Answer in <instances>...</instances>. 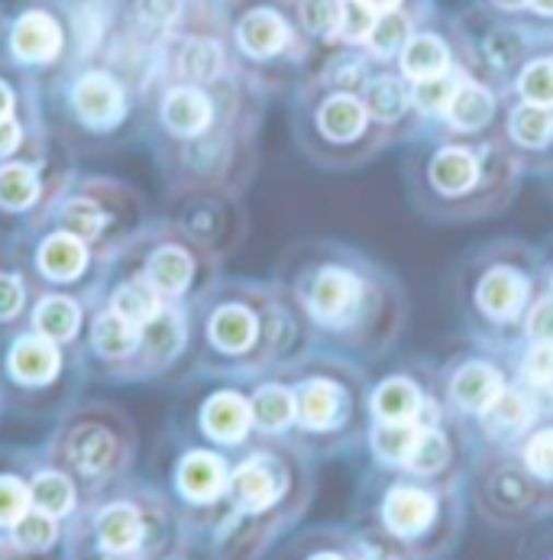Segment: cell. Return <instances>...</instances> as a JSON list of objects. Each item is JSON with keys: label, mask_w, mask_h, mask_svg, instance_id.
I'll return each mask as SVG.
<instances>
[{"label": "cell", "mask_w": 553, "mask_h": 560, "mask_svg": "<svg viewBox=\"0 0 553 560\" xmlns=\"http://www.w3.org/2000/svg\"><path fill=\"white\" fill-rule=\"evenodd\" d=\"M191 353V308L172 305L146 282L107 272L87 312L84 360L91 380L140 386L165 380Z\"/></svg>", "instance_id": "1"}, {"label": "cell", "mask_w": 553, "mask_h": 560, "mask_svg": "<svg viewBox=\"0 0 553 560\" xmlns=\"http://www.w3.org/2000/svg\"><path fill=\"white\" fill-rule=\"evenodd\" d=\"M153 59L110 43L43 88L49 133L75 156H107L143 140Z\"/></svg>", "instance_id": "2"}, {"label": "cell", "mask_w": 553, "mask_h": 560, "mask_svg": "<svg viewBox=\"0 0 553 560\" xmlns=\"http://www.w3.org/2000/svg\"><path fill=\"white\" fill-rule=\"evenodd\" d=\"M234 104L231 75L221 81H150L143 140L172 198L198 195L224 178L234 160Z\"/></svg>", "instance_id": "3"}, {"label": "cell", "mask_w": 553, "mask_h": 560, "mask_svg": "<svg viewBox=\"0 0 553 560\" xmlns=\"http://www.w3.org/2000/svg\"><path fill=\"white\" fill-rule=\"evenodd\" d=\"M185 525L156 480L140 474L87 499L69 525V560H165Z\"/></svg>", "instance_id": "4"}, {"label": "cell", "mask_w": 553, "mask_h": 560, "mask_svg": "<svg viewBox=\"0 0 553 560\" xmlns=\"http://www.w3.org/2000/svg\"><path fill=\"white\" fill-rule=\"evenodd\" d=\"M39 444L75 477L84 499L133 477L140 460V428L133 415L107 399H79L52 421Z\"/></svg>", "instance_id": "5"}, {"label": "cell", "mask_w": 553, "mask_h": 560, "mask_svg": "<svg viewBox=\"0 0 553 560\" xmlns=\"http://www.w3.org/2000/svg\"><path fill=\"white\" fill-rule=\"evenodd\" d=\"M87 380L84 347L59 343L30 324L0 340L3 408L23 421H56L81 399Z\"/></svg>", "instance_id": "6"}, {"label": "cell", "mask_w": 553, "mask_h": 560, "mask_svg": "<svg viewBox=\"0 0 553 560\" xmlns=\"http://www.w3.org/2000/svg\"><path fill=\"white\" fill-rule=\"evenodd\" d=\"M87 56L72 0H0V62L39 88Z\"/></svg>", "instance_id": "7"}, {"label": "cell", "mask_w": 553, "mask_h": 560, "mask_svg": "<svg viewBox=\"0 0 553 560\" xmlns=\"http://www.w3.org/2000/svg\"><path fill=\"white\" fill-rule=\"evenodd\" d=\"M46 221L66 228L101 259L114 262L127 241L150 221V205L133 182L79 168L46 211Z\"/></svg>", "instance_id": "8"}, {"label": "cell", "mask_w": 553, "mask_h": 560, "mask_svg": "<svg viewBox=\"0 0 553 560\" xmlns=\"http://www.w3.org/2000/svg\"><path fill=\"white\" fill-rule=\"evenodd\" d=\"M110 269L146 282L172 305L191 308L208 279V249L178 221L150 218L117 253Z\"/></svg>", "instance_id": "9"}, {"label": "cell", "mask_w": 553, "mask_h": 560, "mask_svg": "<svg viewBox=\"0 0 553 560\" xmlns=\"http://www.w3.org/2000/svg\"><path fill=\"white\" fill-rule=\"evenodd\" d=\"M231 470L224 451L201 444L188 434H175L172 447H165L162 457V492L172 499L185 535L188 538H211L224 509H227V489H231Z\"/></svg>", "instance_id": "10"}, {"label": "cell", "mask_w": 553, "mask_h": 560, "mask_svg": "<svg viewBox=\"0 0 553 560\" xmlns=\"http://www.w3.org/2000/svg\"><path fill=\"white\" fill-rule=\"evenodd\" d=\"M7 241L13 243L36 292H69L94 302L110 272L107 259H101L87 243L46 218Z\"/></svg>", "instance_id": "11"}, {"label": "cell", "mask_w": 553, "mask_h": 560, "mask_svg": "<svg viewBox=\"0 0 553 560\" xmlns=\"http://www.w3.org/2000/svg\"><path fill=\"white\" fill-rule=\"evenodd\" d=\"M75 172L79 160L56 137L16 160L0 162V237H13L43 221Z\"/></svg>", "instance_id": "12"}, {"label": "cell", "mask_w": 553, "mask_h": 560, "mask_svg": "<svg viewBox=\"0 0 553 560\" xmlns=\"http://www.w3.org/2000/svg\"><path fill=\"white\" fill-rule=\"evenodd\" d=\"M221 30L231 66L249 72L275 69L298 52V33H305L298 3L289 10L282 0H227L221 10Z\"/></svg>", "instance_id": "13"}, {"label": "cell", "mask_w": 553, "mask_h": 560, "mask_svg": "<svg viewBox=\"0 0 553 560\" xmlns=\"http://www.w3.org/2000/svg\"><path fill=\"white\" fill-rule=\"evenodd\" d=\"M262 340V320L252 302L243 295L211 299L198 320L191 318V347L198 343V360L204 366L243 363L256 353Z\"/></svg>", "instance_id": "14"}, {"label": "cell", "mask_w": 553, "mask_h": 560, "mask_svg": "<svg viewBox=\"0 0 553 560\" xmlns=\"http://www.w3.org/2000/svg\"><path fill=\"white\" fill-rule=\"evenodd\" d=\"M256 431L249 396L239 389H214L195 405L191 424L181 431L201 444H211L217 451H237Z\"/></svg>", "instance_id": "15"}, {"label": "cell", "mask_w": 553, "mask_h": 560, "mask_svg": "<svg viewBox=\"0 0 553 560\" xmlns=\"http://www.w3.org/2000/svg\"><path fill=\"white\" fill-rule=\"evenodd\" d=\"M26 480H30V499L36 512H46L66 525L75 522V515L81 512V505L87 502L81 486L69 470H62L46 451L43 444H26Z\"/></svg>", "instance_id": "16"}, {"label": "cell", "mask_w": 553, "mask_h": 560, "mask_svg": "<svg viewBox=\"0 0 553 560\" xmlns=\"http://www.w3.org/2000/svg\"><path fill=\"white\" fill-rule=\"evenodd\" d=\"M87 312L91 302L81 295L69 292H36L33 312H30V327H36L39 334L59 340V343H72L84 347V330H87Z\"/></svg>", "instance_id": "17"}, {"label": "cell", "mask_w": 553, "mask_h": 560, "mask_svg": "<svg viewBox=\"0 0 553 560\" xmlns=\"http://www.w3.org/2000/svg\"><path fill=\"white\" fill-rule=\"evenodd\" d=\"M36 285L30 282L13 243L0 237V340L16 334L33 312Z\"/></svg>", "instance_id": "18"}, {"label": "cell", "mask_w": 553, "mask_h": 560, "mask_svg": "<svg viewBox=\"0 0 553 560\" xmlns=\"http://www.w3.org/2000/svg\"><path fill=\"white\" fill-rule=\"evenodd\" d=\"M33 509L26 454L20 444H0V538H7Z\"/></svg>", "instance_id": "19"}, {"label": "cell", "mask_w": 553, "mask_h": 560, "mask_svg": "<svg viewBox=\"0 0 553 560\" xmlns=\"http://www.w3.org/2000/svg\"><path fill=\"white\" fill-rule=\"evenodd\" d=\"M0 127H49L43 88L0 62Z\"/></svg>", "instance_id": "20"}, {"label": "cell", "mask_w": 553, "mask_h": 560, "mask_svg": "<svg viewBox=\"0 0 553 560\" xmlns=\"http://www.w3.org/2000/svg\"><path fill=\"white\" fill-rule=\"evenodd\" d=\"M383 515L398 538H414L434 522V495L414 486H398L386 495Z\"/></svg>", "instance_id": "21"}, {"label": "cell", "mask_w": 553, "mask_h": 560, "mask_svg": "<svg viewBox=\"0 0 553 560\" xmlns=\"http://www.w3.org/2000/svg\"><path fill=\"white\" fill-rule=\"evenodd\" d=\"M398 62H401L404 79L417 84V81L437 79V75L450 72V49L434 33H411V39L404 43Z\"/></svg>", "instance_id": "22"}, {"label": "cell", "mask_w": 553, "mask_h": 560, "mask_svg": "<svg viewBox=\"0 0 553 560\" xmlns=\"http://www.w3.org/2000/svg\"><path fill=\"white\" fill-rule=\"evenodd\" d=\"M366 120H369V110L353 94H330L317 107V127H320V133L327 140H337V143H346V140L360 137L366 130Z\"/></svg>", "instance_id": "23"}, {"label": "cell", "mask_w": 553, "mask_h": 560, "mask_svg": "<svg viewBox=\"0 0 553 560\" xmlns=\"http://www.w3.org/2000/svg\"><path fill=\"white\" fill-rule=\"evenodd\" d=\"M528 299V282L515 269H492L479 282V308L492 318H515Z\"/></svg>", "instance_id": "24"}, {"label": "cell", "mask_w": 553, "mask_h": 560, "mask_svg": "<svg viewBox=\"0 0 553 560\" xmlns=\"http://www.w3.org/2000/svg\"><path fill=\"white\" fill-rule=\"evenodd\" d=\"M298 405V424L308 431H330L343 411V393L340 386H333L330 380H311L308 386H302L295 393Z\"/></svg>", "instance_id": "25"}, {"label": "cell", "mask_w": 553, "mask_h": 560, "mask_svg": "<svg viewBox=\"0 0 553 560\" xmlns=\"http://www.w3.org/2000/svg\"><path fill=\"white\" fill-rule=\"evenodd\" d=\"M360 299V282L343 269H323L311 285V312L320 320L343 318Z\"/></svg>", "instance_id": "26"}, {"label": "cell", "mask_w": 553, "mask_h": 560, "mask_svg": "<svg viewBox=\"0 0 553 560\" xmlns=\"http://www.w3.org/2000/svg\"><path fill=\"white\" fill-rule=\"evenodd\" d=\"M252 421H256V434H282L295 424L298 418V405H295V393L279 386V383H269V386H259L252 396Z\"/></svg>", "instance_id": "27"}, {"label": "cell", "mask_w": 553, "mask_h": 560, "mask_svg": "<svg viewBox=\"0 0 553 560\" xmlns=\"http://www.w3.org/2000/svg\"><path fill=\"white\" fill-rule=\"evenodd\" d=\"M444 114H447V120H450L457 130H479V127H485V124L492 120V114H495V97H492L482 84L460 79V84H457V91H454V97H450V104H447Z\"/></svg>", "instance_id": "28"}, {"label": "cell", "mask_w": 553, "mask_h": 560, "mask_svg": "<svg viewBox=\"0 0 553 560\" xmlns=\"http://www.w3.org/2000/svg\"><path fill=\"white\" fill-rule=\"evenodd\" d=\"M498 393H502V376L485 363H470L454 376V399L467 411L482 415Z\"/></svg>", "instance_id": "29"}, {"label": "cell", "mask_w": 553, "mask_h": 560, "mask_svg": "<svg viewBox=\"0 0 553 560\" xmlns=\"http://www.w3.org/2000/svg\"><path fill=\"white\" fill-rule=\"evenodd\" d=\"M534 418V405L531 399H525L521 393H498L495 401L482 411L485 431H492L495 438H511L518 431H525Z\"/></svg>", "instance_id": "30"}, {"label": "cell", "mask_w": 553, "mask_h": 560, "mask_svg": "<svg viewBox=\"0 0 553 560\" xmlns=\"http://www.w3.org/2000/svg\"><path fill=\"white\" fill-rule=\"evenodd\" d=\"M475 175H479V168H475V160L467 150H444V153H437L434 162H431L434 185L440 191H450V195L473 188Z\"/></svg>", "instance_id": "31"}, {"label": "cell", "mask_w": 553, "mask_h": 560, "mask_svg": "<svg viewBox=\"0 0 553 560\" xmlns=\"http://www.w3.org/2000/svg\"><path fill=\"white\" fill-rule=\"evenodd\" d=\"M373 408L383 421H414L421 411V393L408 380H389L376 389Z\"/></svg>", "instance_id": "32"}, {"label": "cell", "mask_w": 553, "mask_h": 560, "mask_svg": "<svg viewBox=\"0 0 553 560\" xmlns=\"http://www.w3.org/2000/svg\"><path fill=\"white\" fill-rule=\"evenodd\" d=\"M408 101H411L408 88L398 79H392V75L373 79L366 84V110H369V117H376V120H383V124L398 120V117L404 114Z\"/></svg>", "instance_id": "33"}, {"label": "cell", "mask_w": 553, "mask_h": 560, "mask_svg": "<svg viewBox=\"0 0 553 560\" xmlns=\"http://www.w3.org/2000/svg\"><path fill=\"white\" fill-rule=\"evenodd\" d=\"M511 137L521 147H548L553 140V110L541 104H521L511 114Z\"/></svg>", "instance_id": "34"}, {"label": "cell", "mask_w": 553, "mask_h": 560, "mask_svg": "<svg viewBox=\"0 0 553 560\" xmlns=\"http://www.w3.org/2000/svg\"><path fill=\"white\" fill-rule=\"evenodd\" d=\"M417 434H421V428L414 421H383L376 428V434H373V447L386 464H401L404 467Z\"/></svg>", "instance_id": "35"}, {"label": "cell", "mask_w": 553, "mask_h": 560, "mask_svg": "<svg viewBox=\"0 0 553 560\" xmlns=\"http://www.w3.org/2000/svg\"><path fill=\"white\" fill-rule=\"evenodd\" d=\"M408 39H411V20H408L401 10H389V13H379V16H376L366 46H369L376 56L389 59V56H401V49H404Z\"/></svg>", "instance_id": "36"}, {"label": "cell", "mask_w": 553, "mask_h": 560, "mask_svg": "<svg viewBox=\"0 0 553 560\" xmlns=\"http://www.w3.org/2000/svg\"><path fill=\"white\" fill-rule=\"evenodd\" d=\"M447 457H450L447 438L437 434V431H431V428H421V434H417V441H414V447H411L404 467L414 470V474H421V477H427V474L444 470Z\"/></svg>", "instance_id": "37"}, {"label": "cell", "mask_w": 553, "mask_h": 560, "mask_svg": "<svg viewBox=\"0 0 553 560\" xmlns=\"http://www.w3.org/2000/svg\"><path fill=\"white\" fill-rule=\"evenodd\" d=\"M298 16L308 36L330 39L340 33L343 20V0H298Z\"/></svg>", "instance_id": "38"}, {"label": "cell", "mask_w": 553, "mask_h": 560, "mask_svg": "<svg viewBox=\"0 0 553 560\" xmlns=\"http://www.w3.org/2000/svg\"><path fill=\"white\" fill-rule=\"evenodd\" d=\"M518 91L528 104H541V107H553V59H534L525 66L521 79H518Z\"/></svg>", "instance_id": "39"}, {"label": "cell", "mask_w": 553, "mask_h": 560, "mask_svg": "<svg viewBox=\"0 0 553 560\" xmlns=\"http://www.w3.org/2000/svg\"><path fill=\"white\" fill-rule=\"evenodd\" d=\"M457 84H460V79H457L454 72H444V75H437V79L417 81L411 97H414V104H417L421 110H427V114H434V110H447V104H450V97H454Z\"/></svg>", "instance_id": "40"}, {"label": "cell", "mask_w": 553, "mask_h": 560, "mask_svg": "<svg viewBox=\"0 0 553 560\" xmlns=\"http://www.w3.org/2000/svg\"><path fill=\"white\" fill-rule=\"evenodd\" d=\"M379 13H373L366 3L360 0H343V20H340V39L346 43H366L369 33H373V23H376Z\"/></svg>", "instance_id": "41"}, {"label": "cell", "mask_w": 553, "mask_h": 560, "mask_svg": "<svg viewBox=\"0 0 553 560\" xmlns=\"http://www.w3.org/2000/svg\"><path fill=\"white\" fill-rule=\"evenodd\" d=\"M525 460H528V470L534 477L553 482V431H541L528 441Z\"/></svg>", "instance_id": "42"}, {"label": "cell", "mask_w": 553, "mask_h": 560, "mask_svg": "<svg viewBox=\"0 0 553 560\" xmlns=\"http://www.w3.org/2000/svg\"><path fill=\"white\" fill-rule=\"evenodd\" d=\"M525 376L541 386V389H553V343H538L528 360H525Z\"/></svg>", "instance_id": "43"}, {"label": "cell", "mask_w": 553, "mask_h": 560, "mask_svg": "<svg viewBox=\"0 0 553 560\" xmlns=\"http://www.w3.org/2000/svg\"><path fill=\"white\" fill-rule=\"evenodd\" d=\"M165 560H221L214 555V548H208L201 538H185L181 548H175Z\"/></svg>", "instance_id": "44"}, {"label": "cell", "mask_w": 553, "mask_h": 560, "mask_svg": "<svg viewBox=\"0 0 553 560\" xmlns=\"http://www.w3.org/2000/svg\"><path fill=\"white\" fill-rule=\"evenodd\" d=\"M531 334L544 343H553V302H541L531 315Z\"/></svg>", "instance_id": "45"}, {"label": "cell", "mask_w": 553, "mask_h": 560, "mask_svg": "<svg viewBox=\"0 0 553 560\" xmlns=\"http://www.w3.org/2000/svg\"><path fill=\"white\" fill-rule=\"evenodd\" d=\"M360 3H366L373 13H389V10H401L404 0H360Z\"/></svg>", "instance_id": "46"}, {"label": "cell", "mask_w": 553, "mask_h": 560, "mask_svg": "<svg viewBox=\"0 0 553 560\" xmlns=\"http://www.w3.org/2000/svg\"><path fill=\"white\" fill-rule=\"evenodd\" d=\"M528 10H534L538 16H551L553 20V0H528Z\"/></svg>", "instance_id": "47"}, {"label": "cell", "mask_w": 553, "mask_h": 560, "mask_svg": "<svg viewBox=\"0 0 553 560\" xmlns=\"http://www.w3.org/2000/svg\"><path fill=\"white\" fill-rule=\"evenodd\" d=\"M495 7H502V10H525L528 7V0H492Z\"/></svg>", "instance_id": "48"}, {"label": "cell", "mask_w": 553, "mask_h": 560, "mask_svg": "<svg viewBox=\"0 0 553 560\" xmlns=\"http://www.w3.org/2000/svg\"><path fill=\"white\" fill-rule=\"evenodd\" d=\"M308 560H343V558H337L333 551H320V555H311Z\"/></svg>", "instance_id": "49"}, {"label": "cell", "mask_w": 553, "mask_h": 560, "mask_svg": "<svg viewBox=\"0 0 553 560\" xmlns=\"http://www.w3.org/2000/svg\"><path fill=\"white\" fill-rule=\"evenodd\" d=\"M3 411H7V408H3V393H0V418H3Z\"/></svg>", "instance_id": "50"}, {"label": "cell", "mask_w": 553, "mask_h": 560, "mask_svg": "<svg viewBox=\"0 0 553 560\" xmlns=\"http://www.w3.org/2000/svg\"><path fill=\"white\" fill-rule=\"evenodd\" d=\"M376 560H389V558H376Z\"/></svg>", "instance_id": "51"}]
</instances>
